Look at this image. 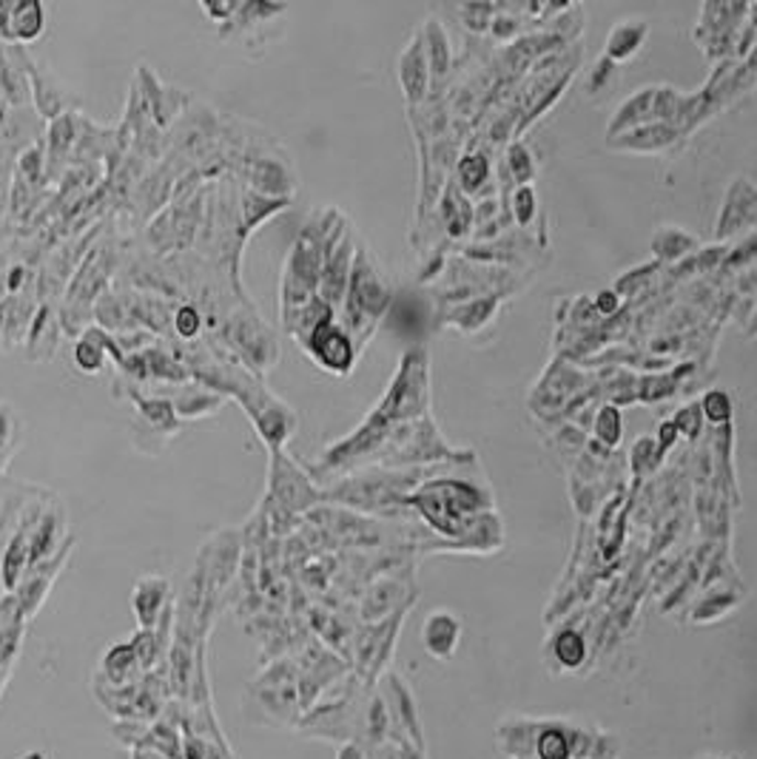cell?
Segmentation results:
<instances>
[{
	"label": "cell",
	"instance_id": "cell-16",
	"mask_svg": "<svg viewBox=\"0 0 757 759\" xmlns=\"http://www.w3.org/2000/svg\"><path fill=\"white\" fill-rule=\"evenodd\" d=\"M132 646L137 652V660H140L143 671H151L157 666L162 655H166V646L157 637V632H148V628H137V634L132 637Z\"/></svg>",
	"mask_w": 757,
	"mask_h": 759
},
{
	"label": "cell",
	"instance_id": "cell-6",
	"mask_svg": "<svg viewBox=\"0 0 757 759\" xmlns=\"http://www.w3.org/2000/svg\"><path fill=\"white\" fill-rule=\"evenodd\" d=\"M66 544V516L64 509L55 507L49 512H41L32 526V541H29V569L46 564L49 557L64 550Z\"/></svg>",
	"mask_w": 757,
	"mask_h": 759
},
{
	"label": "cell",
	"instance_id": "cell-10",
	"mask_svg": "<svg viewBox=\"0 0 757 759\" xmlns=\"http://www.w3.org/2000/svg\"><path fill=\"white\" fill-rule=\"evenodd\" d=\"M646 35H649V26L646 21H621L612 26L610 37H607V57L612 64H624L630 57L639 55V49L644 46Z\"/></svg>",
	"mask_w": 757,
	"mask_h": 759
},
{
	"label": "cell",
	"instance_id": "cell-14",
	"mask_svg": "<svg viewBox=\"0 0 757 759\" xmlns=\"http://www.w3.org/2000/svg\"><path fill=\"white\" fill-rule=\"evenodd\" d=\"M632 134L644 139H621L618 146L630 148V151H660L678 137V132L673 126H666V123H646V126L632 128Z\"/></svg>",
	"mask_w": 757,
	"mask_h": 759
},
{
	"label": "cell",
	"instance_id": "cell-12",
	"mask_svg": "<svg viewBox=\"0 0 757 759\" xmlns=\"http://www.w3.org/2000/svg\"><path fill=\"white\" fill-rule=\"evenodd\" d=\"M109 348H114V344L109 342V336L100 333V330H86L83 339L75 344V364H78V370L94 376V373L103 370L105 350Z\"/></svg>",
	"mask_w": 757,
	"mask_h": 759
},
{
	"label": "cell",
	"instance_id": "cell-27",
	"mask_svg": "<svg viewBox=\"0 0 757 759\" xmlns=\"http://www.w3.org/2000/svg\"><path fill=\"white\" fill-rule=\"evenodd\" d=\"M533 203H535L533 191L521 189L519 196H516V205H519V223H527V219L533 216Z\"/></svg>",
	"mask_w": 757,
	"mask_h": 759
},
{
	"label": "cell",
	"instance_id": "cell-29",
	"mask_svg": "<svg viewBox=\"0 0 757 759\" xmlns=\"http://www.w3.org/2000/svg\"><path fill=\"white\" fill-rule=\"evenodd\" d=\"M132 759H169V757H162V754L157 751H148V748H134Z\"/></svg>",
	"mask_w": 757,
	"mask_h": 759
},
{
	"label": "cell",
	"instance_id": "cell-17",
	"mask_svg": "<svg viewBox=\"0 0 757 759\" xmlns=\"http://www.w3.org/2000/svg\"><path fill=\"white\" fill-rule=\"evenodd\" d=\"M584 655H587V646H584L581 634L578 632H562L555 637V657H558L564 666H569V669L581 666Z\"/></svg>",
	"mask_w": 757,
	"mask_h": 759
},
{
	"label": "cell",
	"instance_id": "cell-1",
	"mask_svg": "<svg viewBox=\"0 0 757 759\" xmlns=\"http://www.w3.org/2000/svg\"><path fill=\"white\" fill-rule=\"evenodd\" d=\"M387 307V287L378 279L376 268L365 251H359L351 268V282L344 293V330L353 336H368L376 316Z\"/></svg>",
	"mask_w": 757,
	"mask_h": 759
},
{
	"label": "cell",
	"instance_id": "cell-15",
	"mask_svg": "<svg viewBox=\"0 0 757 759\" xmlns=\"http://www.w3.org/2000/svg\"><path fill=\"white\" fill-rule=\"evenodd\" d=\"M171 405H174L177 416L196 418L203 416V412H217V407L223 405V396L203 390V387H183L180 398L171 401Z\"/></svg>",
	"mask_w": 757,
	"mask_h": 759
},
{
	"label": "cell",
	"instance_id": "cell-25",
	"mask_svg": "<svg viewBox=\"0 0 757 759\" xmlns=\"http://www.w3.org/2000/svg\"><path fill=\"white\" fill-rule=\"evenodd\" d=\"M510 157H512V160H510L512 171H516V177H519V180L524 182L527 177L533 174V162H530V154H527L521 146H516V148H512Z\"/></svg>",
	"mask_w": 757,
	"mask_h": 759
},
{
	"label": "cell",
	"instance_id": "cell-24",
	"mask_svg": "<svg viewBox=\"0 0 757 759\" xmlns=\"http://www.w3.org/2000/svg\"><path fill=\"white\" fill-rule=\"evenodd\" d=\"M239 7H242V3H237V0H228V3H211V0H205L203 3L205 14H208L214 23H231L234 14L239 12Z\"/></svg>",
	"mask_w": 757,
	"mask_h": 759
},
{
	"label": "cell",
	"instance_id": "cell-28",
	"mask_svg": "<svg viewBox=\"0 0 757 759\" xmlns=\"http://www.w3.org/2000/svg\"><path fill=\"white\" fill-rule=\"evenodd\" d=\"M615 305H618L615 293H610V291L601 293V302H598V307H601L603 314H610V310H612V307H615Z\"/></svg>",
	"mask_w": 757,
	"mask_h": 759
},
{
	"label": "cell",
	"instance_id": "cell-26",
	"mask_svg": "<svg viewBox=\"0 0 757 759\" xmlns=\"http://www.w3.org/2000/svg\"><path fill=\"white\" fill-rule=\"evenodd\" d=\"M698 410H701V407H683V410L678 412V418H675V430L694 435V432H698Z\"/></svg>",
	"mask_w": 757,
	"mask_h": 759
},
{
	"label": "cell",
	"instance_id": "cell-7",
	"mask_svg": "<svg viewBox=\"0 0 757 759\" xmlns=\"http://www.w3.org/2000/svg\"><path fill=\"white\" fill-rule=\"evenodd\" d=\"M143 666L137 660V652H134L132 641L117 643L103 655L100 660V671L94 680L105 686H114V689H123V686H137L140 683Z\"/></svg>",
	"mask_w": 757,
	"mask_h": 759
},
{
	"label": "cell",
	"instance_id": "cell-9",
	"mask_svg": "<svg viewBox=\"0 0 757 759\" xmlns=\"http://www.w3.org/2000/svg\"><path fill=\"white\" fill-rule=\"evenodd\" d=\"M459 621L450 612H433L421 628V641L433 657H450L459 641Z\"/></svg>",
	"mask_w": 757,
	"mask_h": 759
},
{
	"label": "cell",
	"instance_id": "cell-13",
	"mask_svg": "<svg viewBox=\"0 0 757 759\" xmlns=\"http://www.w3.org/2000/svg\"><path fill=\"white\" fill-rule=\"evenodd\" d=\"M132 398L137 401V410H140V418L146 421L151 430L166 432V435H174L177 430V410L171 401L166 398H143L137 393H132Z\"/></svg>",
	"mask_w": 757,
	"mask_h": 759
},
{
	"label": "cell",
	"instance_id": "cell-23",
	"mask_svg": "<svg viewBox=\"0 0 757 759\" xmlns=\"http://www.w3.org/2000/svg\"><path fill=\"white\" fill-rule=\"evenodd\" d=\"M539 754H541V759H567L569 757L567 739L555 732L544 734V737H541V743H539Z\"/></svg>",
	"mask_w": 757,
	"mask_h": 759
},
{
	"label": "cell",
	"instance_id": "cell-11",
	"mask_svg": "<svg viewBox=\"0 0 757 759\" xmlns=\"http://www.w3.org/2000/svg\"><path fill=\"white\" fill-rule=\"evenodd\" d=\"M399 77H402V86H405L407 98L421 100V94H425V83H428V60H425L421 41L410 43V49L402 55Z\"/></svg>",
	"mask_w": 757,
	"mask_h": 759
},
{
	"label": "cell",
	"instance_id": "cell-18",
	"mask_svg": "<svg viewBox=\"0 0 757 759\" xmlns=\"http://www.w3.org/2000/svg\"><path fill=\"white\" fill-rule=\"evenodd\" d=\"M18 418H14L12 407L0 405V467L7 464L9 455H12L14 444H18Z\"/></svg>",
	"mask_w": 757,
	"mask_h": 759
},
{
	"label": "cell",
	"instance_id": "cell-3",
	"mask_svg": "<svg viewBox=\"0 0 757 759\" xmlns=\"http://www.w3.org/2000/svg\"><path fill=\"white\" fill-rule=\"evenodd\" d=\"M268 489L274 495L276 507H285L287 512H300L316 501V492L310 487L308 475H302L296 464L285 458L282 450H271V482Z\"/></svg>",
	"mask_w": 757,
	"mask_h": 759
},
{
	"label": "cell",
	"instance_id": "cell-20",
	"mask_svg": "<svg viewBox=\"0 0 757 759\" xmlns=\"http://www.w3.org/2000/svg\"><path fill=\"white\" fill-rule=\"evenodd\" d=\"M703 416L709 418V421H715V424H721V421H730L732 416V398L726 396L723 390H712L703 396V405H701Z\"/></svg>",
	"mask_w": 757,
	"mask_h": 759
},
{
	"label": "cell",
	"instance_id": "cell-8",
	"mask_svg": "<svg viewBox=\"0 0 757 759\" xmlns=\"http://www.w3.org/2000/svg\"><path fill=\"white\" fill-rule=\"evenodd\" d=\"M37 516L29 518L26 526L14 532L12 541L3 550V557H0V584L7 589L9 594H14L21 589L23 578L29 571V541H32V526H35Z\"/></svg>",
	"mask_w": 757,
	"mask_h": 759
},
{
	"label": "cell",
	"instance_id": "cell-21",
	"mask_svg": "<svg viewBox=\"0 0 757 759\" xmlns=\"http://www.w3.org/2000/svg\"><path fill=\"white\" fill-rule=\"evenodd\" d=\"M596 430H598V439L607 441L610 446L621 441V416H618L615 407H603L601 416H598L596 421Z\"/></svg>",
	"mask_w": 757,
	"mask_h": 759
},
{
	"label": "cell",
	"instance_id": "cell-5",
	"mask_svg": "<svg viewBox=\"0 0 757 759\" xmlns=\"http://www.w3.org/2000/svg\"><path fill=\"white\" fill-rule=\"evenodd\" d=\"M132 609L137 618V626L155 632L160 626L162 614L171 609V584L162 575H146L134 584Z\"/></svg>",
	"mask_w": 757,
	"mask_h": 759
},
{
	"label": "cell",
	"instance_id": "cell-22",
	"mask_svg": "<svg viewBox=\"0 0 757 759\" xmlns=\"http://www.w3.org/2000/svg\"><path fill=\"white\" fill-rule=\"evenodd\" d=\"M459 174H462L464 189L476 191L484 182V177H487V162H484L482 157H467V160H462V166H459Z\"/></svg>",
	"mask_w": 757,
	"mask_h": 759
},
{
	"label": "cell",
	"instance_id": "cell-2",
	"mask_svg": "<svg viewBox=\"0 0 757 759\" xmlns=\"http://www.w3.org/2000/svg\"><path fill=\"white\" fill-rule=\"evenodd\" d=\"M305 353L314 359L316 364L334 376H348L357 362V348H353V336L339 325L337 319L319 321L305 339H302Z\"/></svg>",
	"mask_w": 757,
	"mask_h": 759
},
{
	"label": "cell",
	"instance_id": "cell-30",
	"mask_svg": "<svg viewBox=\"0 0 757 759\" xmlns=\"http://www.w3.org/2000/svg\"><path fill=\"white\" fill-rule=\"evenodd\" d=\"M21 759H49L43 751H26Z\"/></svg>",
	"mask_w": 757,
	"mask_h": 759
},
{
	"label": "cell",
	"instance_id": "cell-4",
	"mask_svg": "<svg viewBox=\"0 0 757 759\" xmlns=\"http://www.w3.org/2000/svg\"><path fill=\"white\" fill-rule=\"evenodd\" d=\"M46 32L41 0H0V37L9 43H35Z\"/></svg>",
	"mask_w": 757,
	"mask_h": 759
},
{
	"label": "cell",
	"instance_id": "cell-19",
	"mask_svg": "<svg viewBox=\"0 0 757 759\" xmlns=\"http://www.w3.org/2000/svg\"><path fill=\"white\" fill-rule=\"evenodd\" d=\"M174 330L180 339H196L203 330V314L194 305H180L174 310Z\"/></svg>",
	"mask_w": 757,
	"mask_h": 759
}]
</instances>
